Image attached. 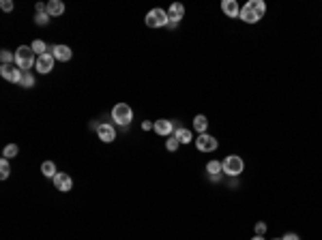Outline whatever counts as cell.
I'll return each mask as SVG.
<instances>
[{
    "label": "cell",
    "instance_id": "1",
    "mask_svg": "<svg viewBox=\"0 0 322 240\" xmlns=\"http://www.w3.org/2000/svg\"><path fill=\"white\" fill-rule=\"evenodd\" d=\"M264 13H267V4L262 0H249L241 7V17L238 19H243L245 24H258L264 17Z\"/></svg>",
    "mask_w": 322,
    "mask_h": 240
},
{
    "label": "cell",
    "instance_id": "2",
    "mask_svg": "<svg viewBox=\"0 0 322 240\" xmlns=\"http://www.w3.org/2000/svg\"><path fill=\"white\" fill-rule=\"evenodd\" d=\"M15 65H18L24 73H28L33 67H37V54L33 51L30 45H19V48L15 50Z\"/></svg>",
    "mask_w": 322,
    "mask_h": 240
},
{
    "label": "cell",
    "instance_id": "3",
    "mask_svg": "<svg viewBox=\"0 0 322 240\" xmlns=\"http://www.w3.org/2000/svg\"><path fill=\"white\" fill-rule=\"evenodd\" d=\"M221 163H223V174L230 176V178H238L243 174V170H245V161L238 154H228Z\"/></svg>",
    "mask_w": 322,
    "mask_h": 240
},
{
    "label": "cell",
    "instance_id": "4",
    "mask_svg": "<svg viewBox=\"0 0 322 240\" xmlns=\"http://www.w3.org/2000/svg\"><path fill=\"white\" fill-rule=\"evenodd\" d=\"M112 120H116L118 127H129L133 120V109L129 107V103H116L112 109Z\"/></svg>",
    "mask_w": 322,
    "mask_h": 240
},
{
    "label": "cell",
    "instance_id": "5",
    "mask_svg": "<svg viewBox=\"0 0 322 240\" xmlns=\"http://www.w3.org/2000/svg\"><path fill=\"white\" fill-rule=\"evenodd\" d=\"M144 22H146L148 28H163V26L170 24V17H168V11H165V9L155 7L146 13V19H144Z\"/></svg>",
    "mask_w": 322,
    "mask_h": 240
},
{
    "label": "cell",
    "instance_id": "6",
    "mask_svg": "<svg viewBox=\"0 0 322 240\" xmlns=\"http://www.w3.org/2000/svg\"><path fill=\"white\" fill-rule=\"evenodd\" d=\"M194 142H196V148H198L200 153H215V150L219 148L217 137H213L211 133H200L198 137L194 139Z\"/></svg>",
    "mask_w": 322,
    "mask_h": 240
},
{
    "label": "cell",
    "instance_id": "7",
    "mask_svg": "<svg viewBox=\"0 0 322 240\" xmlns=\"http://www.w3.org/2000/svg\"><path fill=\"white\" fill-rule=\"evenodd\" d=\"M0 75H2V80L11 82V84H19L24 71L18 65H0Z\"/></svg>",
    "mask_w": 322,
    "mask_h": 240
},
{
    "label": "cell",
    "instance_id": "8",
    "mask_svg": "<svg viewBox=\"0 0 322 240\" xmlns=\"http://www.w3.org/2000/svg\"><path fill=\"white\" fill-rule=\"evenodd\" d=\"M153 131L157 133V135H161V137H170V135H174V131H176L174 120H168V118H159V120H155Z\"/></svg>",
    "mask_w": 322,
    "mask_h": 240
},
{
    "label": "cell",
    "instance_id": "9",
    "mask_svg": "<svg viewBox=\"0 0 322 240\" xmlns=\"http://www.w3.org/2000/svg\"><path fill=\"white\" fill-rule=\"evenodd\" d=\"M95 131H97V137H99L103 144H110L116 139V129H114V124H110V122H101Z\"/></svg>",
    "mask_w": 322,
    "mask_h": 240
},
{
    "label": "cell",
    "instance_id": "10",
    "mask_svg": "<svg viewBox=\"0 0 322 240\" xmlns=\"http://www.w3.org/2000/svg\"><path fill=\"white\" fill-rule=\"evenodd\" d=\"M52 182H54V189H58L62 193H69L71 189H73V178H71L69 174H65V171H58L56 178Z\"/></svg>",
    "mask_w": 322,
    "mask_h": 240
},
{
    "label": "cell",
    "instance_id": "11",
    "mask_svg": "<svg viewBox=\"0 0 322 240\" xmlns=\"http://www.w3.org/2000/svg\"><path fill=\"white\" fill-rule=\"evenodd\" d=\"M48 51L54 56L56 60H60V62H69L71 56H73V51H71L69 45H50Z\"/></svg>",
    "mask_w": 322,
    "mask_h": 240
},
{
    "label": "cell",
    "instance_id": "12",
    "mask_svg": "<svg viewBox=\"0 0 322 240\" xmlns=\"http://www.w3.org/2000/svg\"><path fill=\"white\" fill-rule=\"evenodd\" d=\"M221 11H223L226 17L236 19V17H241V4H238L236 0H223V2H221Z\"/></svg>",
    "mask_w": 322,
    "mask_h": 240
},
{
    "label": "cell",
    "instance_id": "13",
    "mask_svg": "<svg viewBox=\"0 0 322 240\" xmlns=\"http://www.w3.org/2000/svg\"><path fill=\"white\" fill-rule=\"evenodd\" d=\"M54 62H56V58L50 54V51L43 54V56H37V71L45 75V73H50L52 69H54Z\"/></svg>",
    "mask_w": 322,
    "mask_h": 240
},
{
    "label": "cell",
    "instance_id": "14",
    "mask_svg": "<svg viewBox=\"0 0 322 240\" xmlns=\"http://www.w3.org/2000/svg\"><path fill=\"white\" fill-rule=\"evenodd\" d=\"M168 17H170V22H172V24H179L180 19L185 17V4L172 2V4H170V9H168Z\"/></svg>",
    "mask_w": 322,
    "mask_h": 240
},
{
    "label": "cell",
    "instance_id": "15",
    "mask_svg": "<svg viewBox=\"0 0 322 240\" xmlns=\"http://www.w3.org/2000/svg\"><path fill=\"white\" fill-rule=\"evenodd\" d=\"M65 13V2L60 0H48V15L50 17H58Z\"/></svg>",
    "mask_w": 322,
    "mask_h": 240
},
{
    "label": "cell",
    "instance_id": "16",
    "mask_svg": "<svg viewBox=\"0 0 322 240\" xmlns=\"http://www.w3.org/2000/svg\"><path fill=\"white\" fill-rule=\"evenodd\" d=\"M194 129L198 131V135L206 133V131H209V118H206L204 114H198V116L194 118Z\"/></svg>",
    "mask_w": 322,
    "mask_h": 240
},
{
    "label": "cell",
    "instance_id": "17",
    "mask_svg": "<svg viewBox=\"0 0 322 240\" xmlns=\"http://www.w3.org/2000/svg\"><path fill=\"white\" fill-rule=\"evenodd\" d=\"M41 174H43L45 178L54 180L56 174H58V171H56V163H54V161H43V163H41Z\"/></svg>",
    "mask_w": 322,
    "mask_h": 240
},
{
    "label": "cell",
    "instance_id": "18",
    "mask_svg": "<svg viewBox=\"0 0 322 240\" xmlns=\"http://www.w3.org/2000/svg\"><path fill=\"white\" fill-rule=\"evenodd\" d=\"M174 137L179 139L180 144H189L191 139H196L194 135H191L189 129H185V127H176V131H174Z\"/></svg>",
    "mask_w": 322,
    "mask_h": 240
},
{
    "label": "cell",
    "instance_id": "19",
    "mask_svg": "<svg viewBox=\"0 0 322 240\" xmlns=\"http://www.w3.org/2000/svg\"><path fill=\"white\" fill-rule=\"evenodd\" d=\"M206 171H209V176H221L223 174V163L217 159H213L206 163Z\"/></svg>",
    "mask_w": 322,
    "mask_h": 240
},
{
    "label": "cell",
    "instance_id": "20",
    "mask_svg": "<svg viewBox=\"0 0 322 240\" xmlns=\"http://www.w3.org/2000/svg\"><path fill=\"white\" fill-rule=\"evenodd\" d=\"M30 48H33V51H35L37 56H43V54H48L50 45H45V41H41V39H35Z\"/></svg>",
    "mask_w": 322,
    "mask_h": 240
},
{
    "label": "cell",
    "instance_id": "21",
    "mask_svg": "<svg viewBox=\"0 0 322 240\" xmlns=\"http://www.w3.org/2000/svg\"><path fill=\"white\" fill-rule=\"evenodd\" d=\"M9 176H11V165H9V159H0V178L7 180Z\"/></svg>",
    "mask_w": 322,
    "mask_h": 240
},
{
    "label": "cell",
    "instance_id": "22",
    "mask_svg": "<svg viewBox=\"0 0 322 240\" xmlns=\"http://www.w3.org/2000/svg\"><path fill=\"white\" fill-rule=\"evenodd\" d=\"M0 62L2 65H15V54L11 50H2L0 51Z\"/></svg>",
    "mask_w": 322,
    "mask_h": 240
},
{
    "label": "cell",
    "instance_id": "23",
    "mask_svg": "<svg viewBox=\"0 0 322 240\" xmlns=\"http://www.w3.org/2000/svg\"><path fill=\"white\" fill-rule=\"evenodd\" d=\"M19 153V148H18V144H9V146H4V150H2V156L4 159H15Z\"/></svg>",
    "mask_w": 322,
    "mask_h": 240
},
{
    "label": "cell",
    "instance_id": "24",
    "mask_svg": "<svg viewBox=\"0 0 322 240\" xmlns=\"http://www.w3.org/2000/svg\"><path fill=\"white\" fill-rule=\"evenodd\" d=\"M179 146H180V142L174 137V135L165 137V150H168V153H176V150H179Z\"/></svg>",
    "mask_w": 322,
    "mask_h": 240
},
{
    "label": "cell",
    "instance_id": "25",
    "mask_svg": "<svg viewBox=\"0 0 322 240\" xmlns=\"http://www.w3.org/2000/svg\"><path fill=\"white\" fill-rule=\"evenodd\" d=\"M19 86H22V88H33L35 86V75H33V73H24V75H22V82H19Z\"/></svg>",
    "mask_w": 322,
    "mask_h": 240
},
{
    "label": "cell",
    "instance_id": "26",
    "mask_svg": "<svg viewBox=\"0 0 322 240\" xmlns=\"http://www.w3.org/2000/svg\"><path fill=\"white\" fill-rule=\"evenodd\" d=\"M35 24H37V26H48V24H50V15H48V11L35 15Z\"/></svg>",
    "mask_w": 322,
    "mask_h": 240
},
{
    "label": "cell",
    "instance_id": "27",
    "mask_svg": "<svg viewBox=\"0 0 322 240\" xmlns=\"http://www.w3.org/2000/svg\"><path fill=\"white\" fill-rule=\"evenodd\" d=\"M0 9H2V11H13V9H15V4L11 2V0H2V2H0Z\"/></svg>",
    "mask_w": 322,
    "mask_h": 240
},
{
    "label": "cell",
    "instance_id": "28",
    "mask_svg": "<svg viewBox=\"0 0 322 240\" xmlns=\"http://www.w3.org/2000/svg\"><path fill=\"white\" fill-rule=\"evenodd\" d=\"M256 234H258V236H264V234H267V223H264V221H258V223H256Z\"/></svg>",
    "mask_w": 322,
    "mask_h": 240
},
{
    "label": "cell",
    "instance_id": "29",
    "mask_svg": "<svg viewBox=\"0 0 322 240\" xmlns=\"http://www.w3.org/2000/svg\"><path fill=\"white\" fill-rule=\"evenodd\" d=\"M282 240H301V238H299V234H294V232H288V234H286V236H284Z\"/></svg>",
    "mask_w": 322,
    "mask_h": 240
},
{
    "label": "cell",
    "instance_id": "30",
    "mask_svg": "<svg viewBox=\"0 0 322 240\" xmlns=\"http://www.w3.org/2000/svg\"><path fill=\"white\" fill-rule=\"evenodd\" d=\"M153 127H155V122H148V120H146V122H142V129H144V131H150Z\"/></svg>",
    "mask_w": 322,
    "mask_h": 240
},
{
    "label": "cell",
    "instance_id": "31",
    "mask_svg": "<svg viewBox=\"0 0 322 240\" xmlns=\"http://www.w3.org/2000/svg\"><path fill=\"white\" fill-rule=\"evenodd\" d=\"M251 240H267V238H264V236H258V234H253V238Z\"/></svg>",
    "mask_w": 322,
    "mask_h": 240
},
{
    "label": "cell",
    "instance_id": "32",
    "mask_svg": "<svg viewBox=\"0 0 322 240\" xmlns=\"http://www.w3.org/2000/svg\"><path fill=\"white\" fill-rule=\"evenodd\" d=\"M271 240H282V238H271Z\"/></svg>",
    "mask_w": 322,
    "mask_h": 240
}]
</instances>
